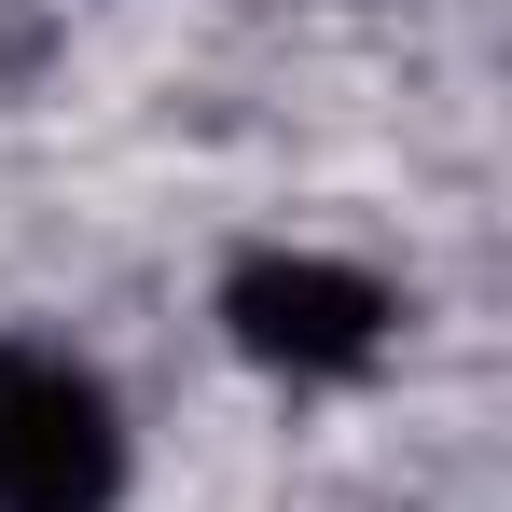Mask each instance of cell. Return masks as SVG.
Listing matches in <instances>:
<instances>
[{
  "label": "cell",
  "instance_id": "cell-2",
  "mask_svg": "<svg viewBox=\"0 0 512 512\" xmlns=\"http://www.w3.org/2000/svg\"><path fill=\"white\" fill-rule=\"evenodd\" d=\"M222 346L277 374V388H360L388 346H402V291L346 250H236L222 263Z\"/></svg>",
  "mask_w": 512,
  "mask_h": 512
},
{
  "label": "cell",
  "instance_id": "cell-1",
  "mask_svg": "<svg viewBox=\"0 0 512 512\" xmlns=\"http://www.w3.org/2000/svg\"><path fill=\"white\" fill-rule=\"evenodd\" d=\"M139 429L125 388L56 333H0V512H125Z\"/></svg>",
  "mask_w": 512,
  "mask_h": 512
}]
</instances>
